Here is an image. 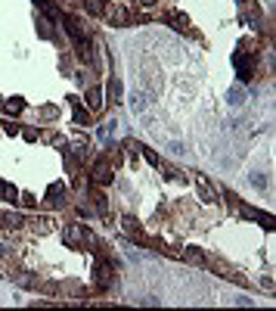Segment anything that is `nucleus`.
I'll return each mask as SVG.
<instances>
[{
  "mask_svg": "<svg viewBox=\"0 0 276 311\" xmlns=\"http://www.w3.org/2000/svg\"><path fill=\"white\" fill-rule=\"evenodd\" d=\"M254 59H257V53H254V44L251 41H242L239 44V50L233 53V66H236V78L248 84L254 78Z\"/></svg>",
  "mask_w": 276,
  "mask_h": 311,
  "instance_id": "nucleus-1",
  "label": "nucleus"
},
{
  "mask_svg": "<svg viewBox=\"0 0 276 311\" xmlns=\"http://www.w3.org/2000/svg\"><path fill=\"white\" fill-rule=\"evenodd\" d=\"M205 265L211 268V271H217L224 280H230V283H239V286H245L248 280L242 277V271H236L230 262H224V259H217V255H211V259H205Z\"/></svg>",
  "mask_w": 276,
  "mask_h": 311,
  "instance_id": "nucleus-2",
  "label": "nucleus"
},
{
  "mask_svg": "<svg viewBox=\"0 0 276 311\" xmlns=\"http://www.w3.org/2000/svg\"><path fill=\"white\" fill-rule=\"evenodd\" d=\"M112 177H115V165H112V159L103 156L94 162V168H90V180H94L97 187H106V184H112Z\"/></svg>",
  "mask_w": 276,
  "mask_h": 311,
  "instance_id": "nucleus-3",
  "label": "nucleus"
},
{
  "mask_svg": "<svg viewBox=\"0 0 276 311\" xmlns=\"http://www.w3.org/2000/svg\"><path fill=\"white\" fill-rule=\"evenodd\" d=\"M103 16H106L112 25H118V28H127V25L134 22V13L127 10V7H121V4H106V7H103Z\"/></svg>",
  "mask_w": 276,
  "mask_h": 311,
  "instance_id": "nucleus-4",
  "label": "nucleus"
},
{
  "mask_svg": "<svg viewBox=\"0 0 276 311\" xmlns=\"http://www.w3.org/2000/svg\"><path fill=\"white\" fill-rule=\"evenodd\" d=\"M94 280H97V289H100V292H106L109 286L115 283V271H112V265H109L106 259H97V268H94Z\"/></svg>",
  "mask_w": 276,
  "mask_h": 311,
  "instance_id": "nucleus-5",
  "label": "nucleus"
},
{
  "mask_svg": "<svg viewBox=\"0 0 276 311\" xmlns=\"http://www.w3.org/2000/svg\"><path fill=\"white\" fill-rule=\"evenodd\" d=\"M62 243L71 246V249L84 246V227H81V224H65V227H62Z\"/></svg>",
  "mask_w": 276,
  "mask_h": 311,
  "instance_id": "nucleus-6",
  "label": "nucleus"
},
{
  "mask_svg": "<svg viewBox=\"0 0 276 311\" xmlns=\"http://www.w3.org/2000/svg\"><path fill=\"white\" fill-rule=\"evenodd\" d=\"M62 25H65V31L71 34V41L75 44H81V41H87V31H84V25H81V19H75V16H62L59 19Z\"/></svg>",
  "mask_w": 276,
  "mask_h": 311,
  "instance_id": "nucleus-7",
  "label": "nucleus"
},
{
  "mask_svg": "<svg viewBox=\"0 0 276 311\" xmlns=\"http://www.w3.org/2000/svg\"><path fill=\"white\" fill-rule=\"evenodd\" d=\"M47 203L50 206H65L68 203V187L59 184V180H56V184H50L47 187Z\"/></svg>",
  "mask_w": 276,
  "mask_h": 311,
  "instance_id": "nucleus-8",
  "label": "nucleus"
},
{
  "mask_svg": "<svg viewBox=\"0 0 276 311\" xmlns=\"http://www.w3.org/2000/svg\"><path fill=\"white\" fill-rule=\"evenodd\" d=\"M68 103H71V118H75V125H90V109L78 97H68Z\"/></svg>",
  "mask_w": 276,
  "mask_h": 311,
  "instance_id": "nucleus-9",
  "label": "nucleus"
},
{
  "mask_svg": "<svg viewBox=\"0 0 276 311\" xmlns=\"http://www.w3.org/2000/svg\"><path fill=\"white\" fill-rule=\"evenodd\" d=\"M168 25L180 34H190L193 31V22H190V16H183V13H168Z\"/></svg>",
  "mask_w": 276,
  "mask_h": 311,
  "instance_id": "nucleus-10",
  "label": "nucleus"
},
{
  "mask_svg": "<svg viewBox=\"0 0 276 311\" xmlns=\"http://www.w3.org/2000/svg\"><path fill=\"white\" fill-rule=\"evenodd\" d=\"M121 230L131 236V240H137V236L143 233V230H140V221H137L134 215H124V218H121Z\"/></svg>",
  "mask_w": 276,
  "mask_h": 311,
  "instance_id": "nucleus-11",
  "label": "nucleus"
},
{
  "mask_svg": "<svg viewBox=\"0 0 276 311\" xmlns=\"http://www.w3.org/2000/svg\"><path fill=\"white\" fill-rule=\"evenodd\" d=\"M196 187H199V196L205 199V203H214V196H217V193H214V187H211L202 174H196Z\"/></svg>",
  "mask_w": 276,
  "mask_h": 311,
  "instance_id": "nucleus-12",
  "label": "nucleus"
},
{
  "mask_svg": "<svg viewBox=\"0 0 276 311\" xmlns=\"http://www.w3.org/2000/svg\"><path fill=\"white\" fill-rule=\"evenodd\" d=\"M103 103H106L103 100V90L100 87H90L87 90V109H90V112H97V109H103Z\"/></svg>",
  "mask_w": 276,
  "mask_h": 311,
  "instance_id": "nucleus-13",
  "label": "nucleus"
},
{
  "mask_svg": "<svg viewBox=\"0 0 276 311\" xmlns=\"http://www.w3.org/2000/svg\"><path fill=\"white\" fill-rule=\"evenodd\" d=\"M180 259H183V262H190V265H199V268H202L208 255L202 252V249H187V252H180Z\"/></svg>",
  "mask_w": 276,
  "mask_h": 311,
  "instance_id": "nucleus-14",
  "label": "nucleus"
},
{
  "mask_svg": "<svg viewBox=\"0 0 276 311\" xmlns=\"http://www.w3.org/2000/svg\"><path fill=\"white\" fill-rule=\"evenodd\" d=\"M4 109H7V115H19L22 109H25V103H22L19 97H10V100L4 103Z\"/></svg>",
  "mask_w": 276,
  "mask_h": 311,
  "instance_id": "nucleus-15",
  "label": "nucleus"
},
{
  "mask_svg": "<svg viewBox=\"0 0 276 311\" xmlns=\"http://www.w3.org/2000/svg\"><path fill=\"white\" fill-rule=\"evenodd\" d=\"M0 196H4L7 203H16V199H19V190H16L13 184H4V180H0Z\"/></svg>",
  "mask_w": 276,
  "mask_h": 311,
  "instance_id": "nucleus-16",
  "label": "nucleus"
},
{
  "mask_svg": "<svg viewBox=\"0 0 276 311\" xmlns=\"http://www.w3.org/2000/svg\"><path fill=\"white\" fill-rule=\"evenodd\" d=\"M103 0H84V10L90 13V16H103Z\"/></svg>",
  "mask_w": 276,
  "mask_h": 311,
  "instance_id": "nucleus-17",
  "label": "nucleus"
},
{
  "mask_svg": "<svg viewBox=\"0 0 276 311\" xmlns=\"http://www.w3.org/2000/svg\"><path fill=\"white\" fill-rule=\"evenodd\" d=\"M109 100H112V103H118V100H121V81H118V78L109 81Z\"/></svg>",
  "mask_w": 276,
  "mask_h": 311,
  "instance_id": "nucleus-18",
  "label": "nucleus"
},
{
  "mask_svg": "<svg viewBox=\"0 0 276 311\" xmlns=\"http://www.w3.org/2000/svg\"><path fill=\"white\" fill-rule=\"evenodd\" d=\"M38 34H41V38H53V28H50L47 16H41V19H38Z\"/></svg>",
  "mask_w": 276,
  "mask_h": 311,
  "instance_id": "nucleus-19",
  "label": "nucleus"
},
{
  "mask_svg": "<svg viewBox=\"0 0 276 311\" xmlns=\"http://www.w3.org/2000/svg\"><path fill=\"white\" fill-rule=\"evenodd\" d=\"M140 150H143V156H146V162H149V165H152V168H158V165H161V159H158V153H152V150H149V146H140Z\"/></svg>",
  "mask_w": 276,
  "mask_h": 311,
  "instance_id": "nucleus-20",
  "label": "nucleus"
},
{
  "mask_svg": "<svg viewBox=\"0 0 276 311\" xmlns=\"http://www.w3.org/2000/svg\"><path fill=\"white\" fill-rule=\"evenodd\" d=\"M230 103H233V106H242V103H245V90H242V87H233V90H230Z\"/></svg>",
  "mask_w": 276,
  "mask_h": 311,
  "instance_id": "nucleus-21",
  "label": "nucleus"
},
{
  "mask_svg": "<svg viewBox=\"0 0 276 311\" xmlns=\"http://www.w3.org/2000/svg\"><path fill=\"white\" fill-rule=\"evenodd\" d=\"M87 153H90V140H78V143H75V156H78V159H87Z\"/></svg>",
  "mask_w": 276,
  "mask_h": 311,
  "instance_id": "nucleus-22",
  "label": "nucleus"
},
{
  "mask_svg": "<svg viewBox=\"0 0 276 311\" xmlns=\"http://www.w3.org/2000/svg\"><path fill=\"white\" fill-rule=\"evenodd\" d=\"M94 206H97V212H100V215H109V203H106V196H103V193H97V196H94Z\"/></svg>",
  "mask_w": 276,
  "mask_h": 311,
  "instance_id": "nucleus-23",
  "label": "nucleus"
},
{
  "mask_svg": "<svg viewBox=\"0 0 276 311\" xmlns=\"http://www.w3.org/2000/svg\"><path fill=\"white\" fill-rule=\"evenodd\" d=\"M131 109H134V112H143V109H146V97H143V94H134Z\"/></svg>",
  "mask_w": 276,
  "mask_h": 311,
  "instance_id": "nucleus-24",
  "label": "nucleus"
},
{
  "mask_svg": "<svg viewBox=\"0 0 276 311\" xmlns=\"http://www.w3.org/2000/svg\"><path fill=\"white\" fill-rule=\"evenodd\" d=\"M251 184L261 190V187H267V174H261V171H251Z\"/></svg>",
  "mask_w": 276,
  "mask_h": 311,
  "instance_id": "nucleus-25",
  "label": "nucleus"
},
{
  "mask_svg": "<svg viewBox=\"0 0 276 311\" xmlns=\"http://www.w3.org/2000/svg\"><path fill=\"white\" fill-rule=\"evenodd\" d=\"M41 115H44V118H56V115H59V109H56V106H44V109H41Z\"/></svg>",
  "mask_w": 276,
  "mask_h": 311,
  "instance_id": "nucleus-26",
  "label": "nucleus"
},
{
  "mask_svg": "<svg viewBox=\"0 0 276 311\" xmlns=\"http://www.w3.org/2000/svg\"><path fill=\"white\" fill-rule=\"evenodd\" d=\"M22 137L25 140H38V131H31V128H28V131H22Z\"/></svg>",
  "mask_w": 276,
  "mask_h": 311,
  "instance_id": "nucleus-27",
  "label": "nucleus"
},
{
  "mask_svg": "<svg viewBox=\"0 0 276 311\" xmlns=\"http://www.w3.org/2000/svg\"><path fill=\"white\" fill-rule=\"evenodd\" d=\"M140 4H143V7H155V4H158V0H140Z\"/></svg>",
  "mask_w": 276,
  "mask_h": 311,
  "instance_id": "nucleus-28",
  "label": "nucleus"
},
{
  "mask_svg": "<svg viewBox=\"0 0 276 311\" xmlns=\"http://www.w3.org/2000/svg\"><path fill=\"white\" fill-rule=\"evenodd\" d=\"M239 4H242V7H245V4H251V0H239Z\"/></svg>",
  "mask_w": 276,
  "mask_h": 311,
  "instance_id": "nucleus-29",
  "label": "nucleus"
}]
</instances>
